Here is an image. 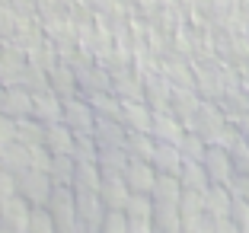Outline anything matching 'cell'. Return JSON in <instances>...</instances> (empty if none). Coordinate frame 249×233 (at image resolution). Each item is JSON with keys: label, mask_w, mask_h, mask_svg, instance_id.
<instances>
[{"label": "cell", "mask_w": 249, "mask_h": 233, "mask_svg": "<svg viewBox=\"0 0 249 233\" xmlns=\"http://www.w3.org/2000/svg\"><path fill=\"white\" fill-rule=\"evenodd\" d=\"M93 144L99 147V150H106V153H115L118 147L124 144V138H122V125L115 122V118H93Z\"/></svg>", "instance_id": "6da1fadb"}, {"label": "cell", "mask_w": 249, "mask_h": 233, "mask_svg": "<svg viewBox=\"0 0 249 233\" xmlns=\"http://www.w3.org/2000/svg\"><path fill=\"white\" fill-rule=\"evenodd\" d=\"M61 118L71 128V134H89L93 131V115H89V109L80 106V102H61Z\"/></svg>", "instance_id": "7a4b0ae2"}, {"label": "cell", "mask_w": 249, "mask_h": 233, "mask_svg": "<svg viewBox=\"0 0 249 233\" xmlns=\"http://www.w3.org/2000/svg\"><path fill=\"white\" fill-rule=\"evenodd\" d=\"M45 147H48V153H54V157H67V153H73V134L67 125H45Z\"/></svg>", "instance_id": "3957f363"}, {"label": "cell", "mask_w": 249, "mask_h": 233, "mask_svg": "<svg viewBox=\"0 0 249 233\" xmlns=\"http://www.w3.org/2000/svg\"><path fill=\"white\" fill-rule=\"evenodd\" d=\"M0 109L7 112V115H13V118L32 115V96L22 87H13V90H7V93L0 96Z\"/></svg>", "instance_id": "277c9868"}, {"label": "cell", "mask_w": 249, "mask_h": 233, "mask_svg": "<svg viewBox=\"0 0 249 233\" xmlns=\"http://www.w3.org/2000/svg\"><path fill=\"white\" fill-rule=\"evenodd\" d=\"M32 118H38L42 125L61 122V102L52 93H36L32 96Z\"/></svg>", "instance_id": "5b68a950"}, {"label": "cell", "mask_w": 249, "mask_h": 233, "mask_svg": "<svg viewBox=\"0 0 249 233\" xmlns=\"http://www.w3.org/2000/svg\"><path fill=\"white\" fill-rule=\"evenodd\" d=\"M19 192L32 201H42L48 195V179H45L42 169H22L19 173Z\"/></svg>", "instance_id": "8992f818"}, {"label": "cell", "mask_w": 249, "mask_h": 233, "mask_svg": "<svg viewBox=\"0 0 249 233\" xmlns=\"http://www.w3.org/2000/svg\"><path fill=\"white\" fill-rule=\"evenodd\" d=\"M96 192H103V195L109 198V204H122V201H124V185H122V179H118L115 173L99 176V185H96Z\"/></svg>", "instance_id": "52a82bcc"}, {"label": "cell", "mask_w": 249, "mask_h": 233, "mask_svg": "<svg viewBox=\"0 0 249 233\" xmlns=\"http://www.w3.org/2000/svg\"><path fill=\"white\" fill-rule=\"evenodd\" d=\"M122 122H128V128H134V131H144V128H150V118H147V112L141 109V106H122Z\"/></svg>", "instance_id": "ba28073f"}, {"label": "cell", "mask_w": 249, "mask_h": 233, "mask_svg": "<svg viewBox=\"0 0 249 233\" xmlns=\"http://www.w3.org/2000/svg\"><path fill=\"white\" fill-rule=\"evenodd\" d=\"M128 182L134 185L138 192H147V189H154V179H150V166H141V163H134L131 169H128Z\"/></svg>", "instance_id": "9c48e42d"}, {"label": "cell", "mask_w": 249, "mask_h": 233, "mask_svg": "<svg viewBox=\"0 0 249 233\" xmlns=\"http://www.w3.org/2000/svg\"><path fill=\"white\" fill-rule=\"evenodd\" d=\"M13 26H16L13 13H10V10H3V7H0V36H10V32H13Z\"/></svg>", "instance_id": "30bf717a"}, {"label": "cell", "mask_w": 249, "mask_h": 233, "mask_svg": "<svg viewBox=\"0 0 249 233\" xmlns=\"http://www.w3.org/2000/svg\"><path fill=\"white\" fill-rule=\"evenodd\" d=\"M10 141H13V125H10L7 118H0V147L10 144Z\"/></svg>", "instance_id": "8fae6325"}, {"label": "cell", "mask_w": 249, "mask_h": 233, "mask_svg": "<svg viewBox=\"0 0 249 233\" xmlns=\"http://www.w3.org/2000/svg\"><path fill=\"white\" fill-rule=\"evenodd\" d=\"M10 189H13L10 176H3V173H0V198H7V195H10Z\"/></svg>", "instance_id": "7c38bea8"}, {"label": "cell", "mask_w": 249, "mask_h": 233, "mask_svg": "<svg viewBox=\"0 0 249 233\" xmlns=\"http://www.w3.org/2000/svg\"><path fill=\"white\" fill-rule=\"evenodd\" d=\"M243 131H246V141H249V118H246V122H243Z\"/></svg>", "instance_id": "4fadbf2b"}]
</instances>
